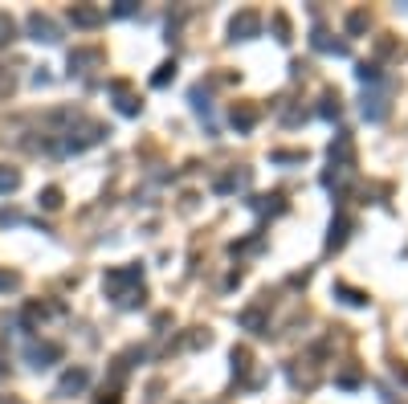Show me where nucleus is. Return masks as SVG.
Wrapping results in <instances>:
<instances>
[{
  "mask_svg": "<svg viewBox=\"0 0 408 404\" xmlns=\"http://www.w3.org/2000/svg\"><path fill=\"white\" fill-rule=\"evenodd\" d=\"M360 82H380V70L376 66H360Z\"/></svg>",
  "mask_w": 408,
  "mask_h": 404,
  "instance_id": "nucleus-9",
  "label": "nucleus"
},
{
  "mask_svg": "<svg viewBox=\"0 0 408 404\" xmlns=\"http://www.w3.org/2000/svg\"><path fill=\"white\" fill-rule=\"evenodd\" d=\"M347 29H351V33H363V29H367V17H363V13H351Z\"/></svg>",
  "mask_w": 408,
  "mask_h": 404,
  "instance_id": "nucleus-8",
  "label": "nucleus"
},
{
  "mask_svg": "<svg viewBox=\"0 0 408 404\" xmlns=\"http://www.w3.org/2000/svg\"><path fill=\"white\" fill-rule=\"evenodd\" d=\"M339 294H343V298H347V302H351V307H363V302H367V294H360V290H351V286H335Z\"/></svg>",
  "mask_w": 408,
  "mask_h": 404,
  "instance_id": "nucleus-4",
  "label": "nucleus"
},
{
  "mask_svg": "<svg viewBox=\"0 0 408 404\" xmlns=\"http://www.w3.org/2000/svg\"><path fill=\"white\" fill-rule=\"evenodd\" d=\"M73 21H78V25H94V21H102V13H94V8H78V13H73Z\"/></svg>",
  "mask_w": 408,
  "mask_h": 404,
  "instance_id": "nucleus-6",
  "label": "nucleus"
},
{
  "mask_svg": "<svg viewBox=\"0 0 408 404\" xmlns=\"http://www.w3.org/2000/svg\"><path fill=\"white\" fill-rule=\"evenodd\" d=\"M29 25H33V33H37V41H53V25H49V21H41V17H33V21H29Z\"/></svg>",
  "mask_w": 408,
  "mask_h": 404,
  "instance_id": "nucleus-3",
  "label": "nucleus"
},
{
  "mask_svg": "<svg viewBox=\"0 0 408 404\" xmlns=\"http://www.w3.org/2000/svg\"><path fill=\"white\" fill-rule=\"evenodd\" d=\"M171 74H176V66H160V74H155V86H164Z\"/></svg>",
  "mask_w": 408,
  "mask_h": 404,
  "instance_id": "nucleus-12",
  "label": "nucleus"
},
{
  "mask_svg": "<svg viewBox=\"0 0 408 404\" xmlns=\"http://www.w3.org/2000/svg\"><path fill=\"white\" fill-rule=\"evenodd\" d=\"M253 119H258L253 111H233V123H237V127H253Z\"/></svg>",
  "mask_w": 408,
  "mask_h": 404,
  "instance_id": "nucleus-7",
  "label": "nucleus"
},
{
  "mask_svg": "<svg viewBox=\"0 0 408 404\" xmlns=\"http://www.w3.org/2000/svg\"><path fill=\"white\" fill-rule=\"evenodd\" d=\"M0 41H13V21L8 17H0Z\"/></svg>",
  "mask_w": 408,
  "mask_h": 404,
  "instance_id": "nucleus-10",
  "label": "nucleus"
},
{
  "mask_svg": "<svg viewBox=\"0 0 408 404\" xmlns=\"http://www.w3.org/2000/svg\"><path fill=\"white\" fill-rule=\"evenodd\" d=\"M17 184H21V176H17V172H4V167H0V192H13Z\"/></svg>",
  "mask_w": 408,
  "mask_h": 404,
  "instance_id": "nucleus-5",
  "label": "nucleus"
},
{
  "mask_svg": "<svg viewBox=\"0 0 408 404\" xmlns=\"http://www.w3.org/2000/svg\"><path fill=\"white\" fill-rule=\"evenodd\" d=\"M57 204H62V192L49 188V192H45V209H57Z\"/></svg>",
  "mask_w": 408,
  "mask_h": 404,
  "instance_id": "nucleus-11",
  "label": "nucleus"
},
{
  "mask_svg": "<svg viewBox=\"0 0 408 404\" xmlns=\"http://www.w3.org/2000/svg\"><path fill=\"white\" fill-rule=\"evenodd\" d=\"M249 33H258V17L253 13H241L237 21H233V37H249Z\"/></svg>",
  "mask_w": 408,
  "mask_h": 404,
  "instance_id": "nucleus-2",
  "label": "nucleus"
},
{
  "mask_svg": "<svg viewBox=\"0 0 408 404\" xmlns=\"http://www.w3.org/2000/svg\"><path fill=\"white\" fill-rule=\"evenodd\" d=\"M347 229H351V221H347V216L331 221V237H327V249H339V245L347 241Z\"/></svg>",
  "mask_w": 408,
  "mask_h": 404,
  "instance_id": "nucleus-1",
  "label": "nucleus"
}]
</instances>
